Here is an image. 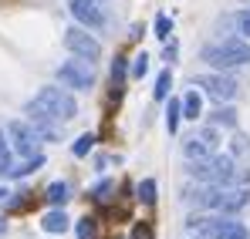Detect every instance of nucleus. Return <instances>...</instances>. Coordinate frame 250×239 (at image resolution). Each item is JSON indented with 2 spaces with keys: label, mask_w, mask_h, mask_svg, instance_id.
Returning <instances> with one entry per match:
<instances>
[{
  "label": "nucleus",
  "mask_w": 250,
  "mask_h": 239,
  "mask_svg": "<svg viewBox=\"0 0 250 239\" xmlns=\"http://www.w3.org/2000/svg\"><path fill=\"white\" fill-rule=\"evenodd\" d=\"M169 88H172V74L166 71H159V78H156V88H152V94H156V101H163V98H169Z\"/></svg>",
  "instance_id": "5701e85b"
},
{
  "label": "nucleus",
  "mask_w": 250,
  "mask_h": 239,
  "mask_svg": "<svg viewBox=\"0 0 250 239\" xmlns=\"http://www.w3.org/2000/svg\"><path fill=\"white\" fill-rule=\"evenodd\" d=\"M125 74H128V61H125L122 54H119V57L112 61V98H119V94H122Z\"/></svg>",
  "instance_id": "ddd939ff"
},
{
  "label": "nucleus",
  "mask_w": 250,
  "mask_h": 239,
  "mask_svg": "<svg viewBox=\"0 0 250 239\" xmlns=\"http://www.w3.org/2000/svg\"><path fill=\"white\" fill-rule=\"evenodd\" d=\"M193 84H200V88H207V94L213 101H233V94H237V81L230 78V74H200V78H193Z\"/></svg>",
  "instance_id": "1a4fd4ad"
},
{
  "label": "nucleus",
  "mask_w": 250,
  "mask_h": 239,
  "mask_svg": "<svg viewBox=\"0 0 250 239\" xmlns=\"http://www.w3.org/2000/svg\"><path fill=\"white\" fill-rule=\"evenodd\" d=\"M44 199L51 202V205H64V202L71 199L68 182H51V185H47V192H44Z\"/></svg>",
  "instance_id": "dca6fc26"
},
{
  "label": "nucleus",
  "mask_w": 250,
  "mask_h": 239,
  "mask_svg": "<svg viewBox=\"0 0 250 239\" xmlns=\"http://www.w3.org/2000/svg\"><path fill=\"white\" fill-rule=\"evenodd\" d=\"M7 142H10V152L21 155V159L38 155V145H41V138L31 128V121H10L7 125Z\"/></svg>",
  "instance_id": "39448f33"
},
{
  "label": "nucleus",
  "mask_w": 250,
  "mask_h": 239,
  "mask_svg": "<svg viewBox=\"0 0 250 239\" xmlns=\"http://www.w3.org/2000/svg\"><path fill=\"white\" fill-rule=\"evenodd\" d=\"M44 165V155H31V159H24L21 165H10V172H7V179H21V175H31V172H38Z\"/></svg>",
  "instance_id": "4468645a"
},
{
  "label": "nucleus",
  "mask_w": 250,
  "mask_h": 239,
  "mask_svg": "<svg viewBox=\"0 0 250 239\" xmlns=\"http://www.w3.org/2000/svg\"><path fill=\"white\" fill-rule=\"evenodd\" d=\"M3 229H7V222H3V219H0V233H3Z\"/></svg>",
  "instance_id": "c756f323"
},
{
  "label": "nucleus",
  "mask_w": 250,
  "mask_h": 239,
  "mask_svg": "<svg viewBox=\"0 0 250 239\" xmlns=\"http://www.w3.org/2000/svg\"><path fill=\"white\" fill-rule=\"evenodd\" d=\"M68 10H71V17L82 27H91V31H98V27L108 24L105 10H102V0H68Z\"/></svg>",
  "instance_id": "6e6552de"
},
{
  "label": "nucleus",
  "mask_w": 250,
  "mask_h": 239,
  "mask_svg": "<svg viewBox=\"0 0 250 239\" xmlns=\"http://www.w3.org/2000/svg\"><path fill=\"white\" fill-rule=\"evenodd\" d=\"M14 165V152H10V142H7V131H0V175H7Z\"/></svg>",
  "instance_id": "4be33fe9"
},
{
  "label": "nucleus",
  "mask_w": 250,
  "mask_h": 239,
  "mask_svg": "<svg viewBox=\"0 0 250 239\" xmlns=\"http://www.w3.org/2000/svg\"><path fill=\"white\" fill-rule=\"evenodd\" d=\"M230 24L237 27V34L244 40H250V10H237V14H230Z\"/></svg>",
  "instance_id": "412c9836"
},
{
  "label": "nucleus",
  "mask_w": 250,
  "mask_h": 239,
  "mask_svg": "<svg viewBox=\"0 0 250 239\" xmlns=\"http://www.w3.org/2000/svg\"><path fill=\"white\" fill-rule=\"evenodd\" d=\"M31 118H51V121H71L78 115V101H75V94L71 91H64V88H41L31 101H27V108H24Z\"/></svg>",
  "instance_id": "f03ea898"
},
{
  "label": "nucleus",
  "mask_w": 250,
  "mask_h": 239,
  "mask_svg": "<svg viewBox=\"0 0 250 239\" xmlns=\"http://www.w3.org/2000/svg\"><path fill=\"white\" fill-rule=\"evenodd\" d=\"M213 148H216V128H203L200 135H193V138H186V142H183V155H186L189 162L209 159V155H213Z\"/></svg>",
  "instance_id": "9d476101"
},
{
  "label": "nucleus",
  "mask_w": 250,
  "mask_h": 239,
  "mask_svg": "<svg viewBox=\"0 0 250 239\" xmlns=\"http://www.w3.org/2000/svg\"><path fill=\"white\" fill-rule=\"evenodd\" d=\"M112 192H115V182L105 179V182H98V185L91 189V199H95V202H108V199H112Z\"/></svg>",
  "instance_id": "393cba45"
},
{
  "label": "nucleus",
  "mask_w": 250,
  "mask_h": 239,
  "mask_svg": "<svg viewBox=\"0 0 250 239\" xmlns=\"http://www.w3.org/2000/svg\"><path fill=\"white\" fill-rule=\"evenodd\" d=\"M132 239H156V233H152L149 222H135L132 226Z\"/></svg>",
  "instance_id": "cd10ccee"
},
{
  "label": "nucleus",
  "mask_w": 250,
  "mask_h": 239,
  "mask_svg": "<svg viewBox=\"0 0 250 239\" xmlns=\"http://www.w3.org/2000/svg\"><path fill=\"white\" fill-rule=\"evenodd\" d=\"M196 239H200V236H196Z\"/></svg>",
  "instance_id": "2f4dec72"
},
{
  "label": "nucleus",
  "mask_w": 250,
  "mask_h": 239,
  "mask_svg": "<svg viewBox=\"0 0 250 239\" xmlns=\"http://www.w3.org/2000/svg\"><path fill=\"white\" fill-rule=\"evenodd\" d=\"M169 34H172V20H169L166 14H159V17H156V37L169 40Z\"/></svg>",
  "instance_id": "bb28decb"
},
{
  "label": "nucleus",
  "mask_w": 250,
  "mask_h": 239,
  "mask_svg": "<svg viewBox=\"0 0 250 239\" xmlns=\"http://www.w3.org/2000/svg\"><path fill=\"white\" fill-rule=\"evenodd\" d=\"M75 236H78V239H95V236H98V222H95L91 216L78 219V222H75Z\"/></svg>",
  "instance_id": "aec40b11"
},
{
  "label": "nucleus",
  "mask_w": 250,
  "mask_h": 239,
  "mask_svg": "<svg viewBox=\"0 0 250 239\" xmlns=\"http://www.w3.org/2000/svg\"><path fill=\"white\" fill-rule=\"evenodd\" d=\"M58 81H61L64 88L88 91V88H95V68H91V61H82V57L64 61V64L58 68Z\"/></svg>",
  "instance_id": "423d86ee"
},
{
  "label": "nucleus",
  "mask_w": 250,
  "mask_h": 239,
  "mask_svg": "<svg viewBox=\"0 0 250 239\" xmlns=\"http://www.w3.org/2000/svg\"><path fill=\"white\" fill-rule=\"evenodd\" d=\"M213 128H220V125H227V128H233V125H237V111H233V108H230V105H227V108H223V105H220V108H216V111H213Z\"/></svg>",
  "instance_id": "6ab92c4d"
},
{
  "label": "nucleus",
  "mask_w": 250,
  "mask_h": 239,
  "mask_svg": "<svg viewBox=\"0 0 250 239\" xmlns=\"http://www.w3.org/2000/svg\"><path fill=\"white\" fill-rule=\"evenodd\" d=\"M149 74V54H135L132 57V78H146Z\"/></svg>",
  "instance_id": "a878e982"
},
{
  "label": "nucleus",
  "mask_w": 250,
  "mask_h": 239,
  "mask_svg": "<svg viewBox=\"0 0 250 239\" xmlns=\"http://www.w3.org/2000/svg\"><path fill=\"white\" fill-rule=\"evenodd\" d=\"M91 148H95V135H78L75 145H71V155H75V159H84Z\"/></svg>",
  "instance_id": "b1692460"
},
{
  "label": "nucleus",
  "mask_w": 250,
  "mask_h": 239,
  "mask_svg": "<svg viewBox=\"0 0 250 239\" xmlns=\"http://www.w3.org/2000/svg\"><path fill=\"white\" fill-rule=\"evenodd\" d=\"M183 199L200 205V209L220 212V216H233V212H240L250 202V189H244V185H203L200 192L186 189Z\"/></svg>",
  "instance_id": "f257e3e1"
},
{
  "label": "nucleus",
  "mask_w": 250,
  "mask_h": 239,
  "mask_svg": "<svg viewBox=\"0 0 250 239\" xmlns=\"http://www.w3.org/2000/svg\"><path fill=\"white\" fill-rule=\"evenodd\" d=\"M189 179L200 185H237V165L230 155H209V159L189 162Z\"/></svg>",
  "instance_id": "20e7f679"
},
{
  "label": "nucleus",
  "mask_w": 250,
  "mask_h": 239,
  "mask_svg": "<svg viewBox=\"0 0 250 239\" xmlns=\"http://www.w3.org/2000/svg\"><path fill=\"white\" fill-rule=\"evenodd\" d=\"M156 192H159V189H156V179H142L139 189H135V196H139L142 205H156Z\"/></svg>",
  "instance_id": "f3484780"
},
{
  "label": "nucleus",
  "mask_w": 250,
  "mask_h": 239,
  "mask_svg": "<svg viewBox=\"0 0 250 239\" xmlns=\"http://www.w3.org/2000/svg\"><path fill=\"white\" fill-rule=\"evenodd\" d=\"M183 118H189V121H196L200 115H203V98H200V91H189L183 101Z\"/></svg>",
  "instance_id": "2eb2a0df"
},
{
  "label": "nucleus",
  "mask_w": 250,
  "mask_h": 239,
  "mask_svg": "<svg viewBox=\"0 0 250 239\" xmlns=\"http://www.w3.org/2000/svg\"><path fill=\"white\" fill-rule=\"evenodd\" d=\"M3 196H7V189H0V199H3Z\"/></svg>",
  "instance_id": "7c9ffc66"
},
{
  "label": "nucleus",
  "mask_w": 250,
  "mask_h": 239,
  "mask_svg": "<svg viewBox=\"0 0 250 239\" xmlns=\"http://www.w3.org/2000/svg\"><path fill=\"white\" fill-rule=\"evenodd\" d=\"M179 118H183V105H179V98H169V108H166V128H169V135H176Z\"/></svg>",
  "instance_id": "a211bd4d"
},
{
  "label": "nucleus",
  "mask_w": 250,
  "mask_h": 239,
  "mask_svg": "<svg viewBox=\"0 0 250 239\" xmlns=\"http://www.w3.org/2000/svg\"><path fill=\"white\" fill-rule=\"evenodd\" d=\"M200 57L207 61L209 68H216V71H227V68H237V64H250V40L223 37L216 44H207L200 51Z\"/></svg>",
  "instance_id": "7ed1b4c3"
},
{
  "label": "nucleus",
  "mask_w": 250,
  "mask_h": 239,
  "mask_svg": "<svg viewBox=\"0 0 250 239\" xmlns=\"http://www.w3.org/2000/svg\"><path fill=\"white\" fill-rule=\"evenodd\" d=\"M68 226H71V219L61 212V209H51L47 216L41 219V229L44 233H51V236H61V233H68Z\"/></svg>",
  "instance_id": "f8f14e48"
},
{
  "label": "nucleus",
  "mask_w": 250,
  "mask_h": 239,
  "mask_svg": "<svg viewBox=\"0 0 250 239\" xmlns=\"http://www.w3.org/2000/svg\"><path fill=\"white\" fill-rule=\"evenodd\" d=\"M64 47L82 61H98L102 57V44L88 34V27H68L64 31Z\"/></svg>",
  "instance_id": "0eeeda50"
},
{
  "label": "nucleus",
  "mask_w": 250,
  "mask_h": 239,
  "mask_svg": "<svg viewBox=\"0 0 250 239\" xmlns=\"http://www.w3.org/2000/svg\"><path fill=\"white\" fill-rule=\"evenodd\" d=\"M176 54H179V47H176V40H166V47H163V61H176Z\"/></svg>",
  "instance_id": "c85d7f7f"
},
{
  "label": "nucleus",
  "mask_w": 250,
  "mask_h": 239,
  "mask_svg": "<svg viewBox=\"0 0 250 239\" xmlns=\"http://www.w3.org/2000/svg\"><path fill=\"white\" fill-rule=\"evenodd\" d=\"M209 239H250L247 226L244 222H237V219H230V216H223L220 219V226L213 229V236Z\"/></svg>",
  "instance_id": "9b49d317"
}]
</instances>
